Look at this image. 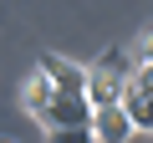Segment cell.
<instances>
[{"label":"cell","instance_id":"cell-1","mask_svg":"<svg viewBox=\"0 0 153 143\" xmlns=\"http://www.w3.org/2000/svg\"><path fill=\"white\" fill-rule=\"evenodd\" d=\"M41 133L61 138V133H92V102L87 92H51V102L36 112Z\"/></svg>","mask_w":153,"mask_h":143},{"label":"cell","instance_id":"cell-2","mask_svg":"<svg viewBox=\"0 0 153 143\" xmlns=\"http://www.w3.org/2000/svg\"><path fill=\"white\" fill-rule=\"evenodd\" d=\"M123 87H128V56L112 46V51H102L97 66H87V102H92V107L123 102Z\"/></svg>","mask_w":153,"mask_h":143},{"label":"cell","instance_id":"cell-3","mask_svg":"<svg viewBox=\"0 0 153 143\" xmlns=\"http://www.w3.org/2000/svg\"><path fill=\"white\" fill-rule=\"evenodd\" d=\"M92 138H102V143H123V138H133V123H128L123 102H102V107H92Z\"/></svg>","mask_w":153,"mask_h":143},{"label":"cell","instance_id":"cell-4","mask_svg":"<svg viewBox=\"0 0 153 143\" xmlns=\"http://www.w3.org/2000/svg\"><path fill=\"white\" fill-rule=\"evenodd\" d=\"M41 72L51 77L56 92H87V66H76V61H66V56H56V51L41 56Z\"/></svg>","mask_w":153,"mask_h":143},{"label":"cell","instance_id":"cell-5","mask_svg":"<svg viewBox=\"0 0 153 143\" xmlns=\"http://www.w3.org/2000/svg\"><path fill=\"white\" fill-rule=\"evenodd\" d=\"M123 112H128L133 133H153V97H148V92H133V87H123Z\"/></svg>","mask_w":153,"mask_h":143},{"label":"cell","instance_id":"cell-6","mask_svg":"<svg viewBox=\"0 0 153 143\" xmlns=\"http://www.w3.org/2000/svg\"><path fill=\"white\" fill-rule=\"evenodd\" d=\"M51 92H56V87H51V77H46V72H36V77L26 82V92H21V102H26V112L36 118V112H41V107L51 102Z\"/></svg>","mask_w":153,"mask_h":143},{"label":"cell","instance_id":"cell-7","mask_svg":"<svg viewBox=\"0 0 153 143\" xmlns=\"http://www.w3.org/2000/svg\"><path fill=\"white\" fill-rule=\"evenodd\" d=\"M133 61H148V66H153V31L138 41V56H133Z\"/></svg>","mask_w":153,"mask_h":143}]
</instances>
